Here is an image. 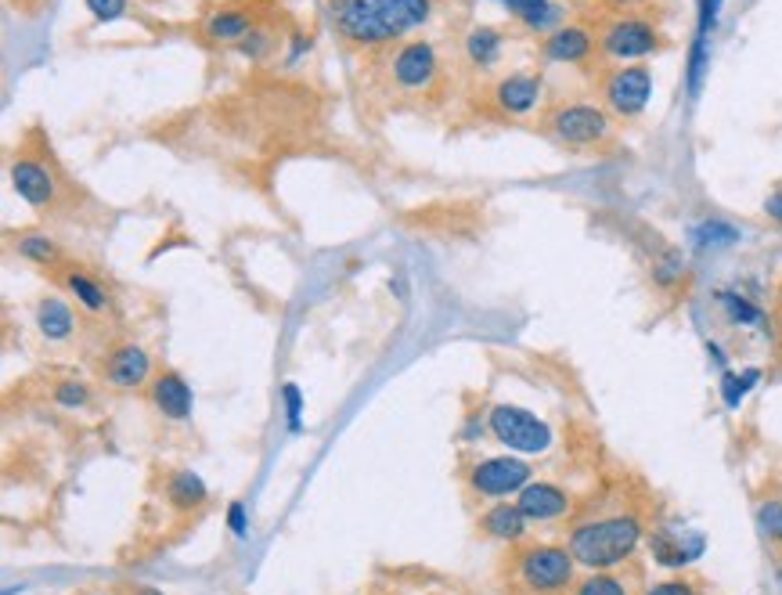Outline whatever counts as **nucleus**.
<instances>
[{
	"mask_svg": "<svg viewBox=\"0 0 782 595\" xmlns=\"http://www.w3.org/2000/svg\"><path fill=\"white\" fill-rule=\"evenodd\" d=\"M429 11V0H329L335 33L357 47H379L419 30Z\"/></svg>",
	"mask_w": 782,
	"mask_h": 595,
	"instance_id": "f257e3e1",
	"label": "nucleus"
},
{
	"mask_svg": "<svg viewBox=\"0 0 782 595\" xmlns=\"http://www.w3.org/2000/svg\"><path fill=\"white\" fill-rule=\"evenodd\" d=\"M646 538L642 516L624 509V513H603L588 516V520L573 524L566 549L573 552L577 566H588V571H617L631 560Z\"/></svg>",
	"mask_w": 782,
	"mask_h": 595,
	"instance_id": "f03ea898",
	"label": "nucleus"
},
{
	"mask_svg": "<svg viewBox=\"0 0 782 595\" xmlns=\"http://www.w3.org/2000/svg\"><path fill=\"white\" fill-rule=\"evenodd\" d=\"M577 560L566 546H527L516 552V581L530 595H563L573 588Z\"/></svg>",
	"mask_w": 782,
	"mask_h": 595,
	"instance_id": "7ed1b4c3",
	"label": "nucleus"
},
{
	"mask_svg": "<svg viewBox=\"0 0 782 595\" xmlns=\"http://www.w3.org/2000/svg\"><path fill=\"white\" fill-rule=\"evenodd\" d=\"M544 131L566 148H598L614 137V115L588 101H563L544 115Z\"/></svg>",
	"mask_w": 782,
	"mask_h": 595,
	"instance_id": "20e7f679",
	"label": "nucleus"
},
{
	"mask_svg": "<svg viewBox=\"0 0 782 595\" xmlns=\"http://www.w3.org/2000/svg\"><path fill=\"white\" fill-rule=\"evenodd\" d=\"M487 426H491L494 441L519 451V455H541V451L552 448L549 422L519 405H494L487 416Z\"/></svg>",
	"mask_w": 782,
	"mask_h": 595,
	"instance_id": "39448f33",
	"label": "nucleus"
},
{
	"mask_svg": "<svg viewBox=\"0 0 782 595\" xmlns=\"http://www.w3.org/2000/svg\"><path fill=\"white\" fill-rule=\"evenodd\" d=\"M663 47H668L663 33L649 19H638V15L614 19L603 30V36H598V51H603L606 58L620 62V66H628V62H642V58L657 55V51H663Z\"/></svg>",
	"mask_w": 782,
	"mask_h": 595,
	"instance_id": "423d86ee",
	"label": "nucleus"
},
{
	"mask_svg": "<svg viewBox=\"0 0 782 595\" xmlns=\"http://www.w3.org/2000/svg\"><path fill=\"white\" fill-rule=\"evenodd\" d=\"M603 98L609 115H620V120H635L642 115L649 98H653V69L642 66V62H628L606 76Z\"/></svg>",
	"mask_w": 782,
	"mask_h": 595,
	"instance_id": "0eeeda50",
	"label": "nucleus"
},
{
	"mask_svg": "<svg viewBox=\"0 0 782 595\" xmlns=\"http://www.w3.org/2000/svg\"><path fill=\"white\" fill-rule=\"evenodd\" d=\"M530 481H533V470L524 459H513V455H494V459L476 462L473 470H469V487L484 498L519 495Z\"/></svg>",
	"mask_w": 782,
	"mask_h": 595,
	"instance_id": "6e6552de",
	"label": "nucleus"
},
{
	"mask_svg": "<svg viewBox=\"0 0 782 595\" xmlns=\"http://www.w3.org/2000/svg\"><path fill=\"white\" fill-rule=\"evenodd\" d=\"M394 84L404 90H426L429 84L437 80L440 73V62H437V47L429 41H411L397 47L394 55Z\"/></svg>",
	"mask_w": 782,
	"mask_h": 595,
	"instance_id": "1a4fd4ad",
	"label": "nucleus"
},
{
	"mask_svg": "<svg viewBox=\"0 0 782 595\" xmlns=\"http://www.w3.org/2000/svg\"><path fill=\"white\" fill-rule=\"evenodd\" d=\"M516 502L530 524H555V520H563V516H570V509H573L570 491L559 484H549V481H530L516 495Z\"/></svg>",
	"mask_w": 782,
	"mask_h": 595,
	"instance_id": "9d476101",
	"label": "nucleus"
},
{
	"mask_svg": "<svg viewBox=\"0 0 782 595\" xmlns=\"http://www.w3.org/2000/svg\"><path fill=\"white\" fill-rule=\"evenodd\" d=\"M598 47L595 33L588 25H559L541 44V55L544 62H555V66H581V62L592 58V51Z\"/></svg>",
	"mask_w": 782,
	"mask_h": 595,
	"instance_id": "9b49d317",
	"label": "nucleus"
},
{
	"mask_svg": "<svg viewBox=\"0 0 782 595\" xmlns=\"http://www.w3.org/2000/svg\"><path fill=\"white\" fill-rule=\"evenodd\" d=\"M8 174H11V188H15L19 199H25L30 206H51L55 202L58 185H55V174H51L44 163L19 155V159H11Z\"/></svg>",
	"mask_w": 782,
	"mask_h": 595,
	"instance_id": "f8f14e48",
	"label": "nucleus"
},
{
	"mask_svg": "<svg viewBox=\"0 0 782 595\" xmlns=\"http://www.w3.org/2000/svg\"><path fill=\"white\" fill-rule=\"evenodd\" d=\"M541 95H544L541 76L508 73L505 80H498V87H494V106H498L505 115H527L541 106Z\"/></svg>",
	"mask_w": 782,
	"mask_h": 595,
	"instance_id": "ddd939ff",
	"label": "nucleus"
},
{
	"mask_svg": "<svg viewBox=\"0 0 782 595\" xmlns=\"http://www.w3.org/2000/svg\"><path fill=\"white\" fill-rule=\"evenodd\" d=\"M152 405L159 408L166 419H174V422L191 419L195 397H191V386L185 383V375H180V372H159V375H155V379H152Z\"/></svg>",
	"mask_w": 782,
	"mask_h": 595,
	"instance_id": "4468645a",
	"label": "nucleus"
},
{
	"mask_svg": "<svg viewBox=\"0 0 782 595\" xmlns=\"http://www.w3.org/2000/svg\"><path fill=\"white\" fill-rule=\"evenodd\" d=\"M148 372H152V357L145 354V346H134V343L112 351L109 361H106L109 383H115L120 390H134V386H141L148 379Z\"/></svg>",
	"mask_w": 782,
	"mask_h": 595,
	"instance_id": "2eb2a0df",
	"label": "nucleus"
},
{
	"mask_svg": "<svg viewBox=\"0 0 782 595\" xmlns=\"http://www.w3.org/2000/svg\"><path fill=\"white\" fill-rule=\"evenodd\" d=\"M649 549H653V560L660 566H689L703 552V538L700 535L689 538L685 530L678 535V530L660 527L653 530V538H649Z\"/></svg>",
	"mask_w": 782,
	"mask_h": 595,
	"instance_id": "dca6fc26",
	"label": "nucleus"
},
{
	"mask_svg": "<svg viewBox=\"0 0 782 595\" xmlns=\"http://www.w3.org/2000/svg\"><path fill=\"white\" fill-rule=\"evenodd\" d=\"M527 527L530 520L519 509V502H498L494 509L484 513V520H480V530H484L487 538L494 541H508V546H516V541L527 538Z\"/></svg>",
	"mask_w": 782,
	"mask_h": 595,
	"instance_id": "f3484780",
	"label": "nucleus"
},
{
	"mask_svg": "<svg viewBox=\"0 0 782 595\" xmlns=\"http://www.w3.org/2000/svg\"><path fill=\"white\" fill-rule=\"evenodd\" d=\"M256 30V19L245 8H220L202 22V33L217 44H242Z\"/></svg>",
	"mask_w": 782,
	"mask_h": 595,
	"instance_id": "a211bd4d",
	"label": "nucleus"
},
{
	"mask_svg": "<svg viewBox=\"0 0 782 595\" xmlns=\"http://www.w3.org/2000/svg\"><path fill=\"white\" fill-rule=\"evenodd\" d=\"M36 329L47 343H62L69 340L76 332V318H73V307L62 300V296H44L41 304H36Z\"/></svg>",
	"mask_w": 782,
	"mask_h": 595,
	"instance_id": "6ab92c4d",
	"label": "nucleus"
},
{
	"mask_svg": "<svg viewBox=\"0 0 782 595\" xmlns=\"http://www.w3.org/2000/svg\"><path fill=\"white\" fill-rule=\"evenodd\" d=\"M498 4L508 8V15L524 22L530 33H544V36L559 30V19H563V11H559L552 0H498Z\"/></svg>",
	"mask_w": 782,
	"mask_h": 595,
	"instance_id": "aec40b11",
	"label": "nucleus"
},
{
	"mask_svg": "<svg viewBox=\"0 0 782 595\" xmlns=\"http://www.w3.org/2000/svg\"><path fill=\"white\" fill-rule=\"evenodd\" d=\"M502 51H505V36L494 30V25H473V30L465 33V55L476 69L498 66Z\"/></svg>",
	"mask_w": 782,
	"mask_h": 595,
	"instance_id": "412c9836",
	"label": "nucleus"
},
{
	"mask_svg": "<svg viewBox=\"0 0 782 595\" xmlns=\"http://www.w3.org/2000/svg\"><path fill=\"white\" fill-rule=\"evenodd\" d=\"M62 282H65V289L73 293V300L80 304L84 310H90V315H101V310H109V293L106 286H98L95 278L87 275V271L80 267H65L62 271Z\"/></svg>",
	"mask_w": 782,
	"mask_h": 595,
	"instance_id": "4be33fe9",
	"label": "nucleus"
},
{
	"mask_svg": "<svg viewBox=\"0 0 782 595\" xmlns=\"http://www.w3.org/2000/svg\"><path fill=\"white\" fill-rule=\"evenodd\" d=\"M166 498H169V506L180 509V513L202 509V506H206V484H202V476L191 473V470H177V473L166 481Z\"/></svg>",
	"mask_w": 782,
	"mask_h": 595,
	"instance_id": "5701e85b",
	"label": "nucleus"
},
{
	"mask_svg": "<svg viewBox=\"0 0 782 595\" xmlns=\"http://www.w3.org/2000/svg\"><path fill=\"white\" fill-rule=\"evenodd\" d=\"M714 300L725 310V318L733 321L739 329H753V326H764V310L758 307V300H750L747 293L739 289H718L714 293Z\"/></svg>",
	"mask_w": 782,
	"mask_h": 595,
	"instance_id": "b1692460",
	"label": "nucleus"
},
{
	"mask_svg": "<svg viewBox=\"0 0 782 595\" xmlns=\"http://www.w3.org/2000/svg\"><path fill=\"white\" fill-rule=\"evenodd\" d=\"M649 278H653V286L660 293H674L685 282V256L671 250V245H663L653 256V264H649Z\"/></svg>",
	"mask_w": 782,
	"mask_h": 595,
	"instance_id": "393cba45",
	"label": "nucleus"
},
{
	"mask_svg": "<svg viewBox=\"0 0 782 595\" xmlns=\"http://www.w3.org/2000/svg\"><path fill=\"white\" fill-rule=\"evenodd\" d=\"M689 239H693L696 250H728V245H736L742 235H739L736 224L722 221V217H707V221L693 224Z\"/></svg>",
	"mask_w": 782,
	"mask_h": 595,
	"instance_id": "a878e982",
	"label": "nucleus"
},
{
	"mask_svg": "<svg viewBox=\"0 0 782 595\" xmlns=\"http://www.w3.org/2000/svg\"><path fill=\"white\" fill-rule=\"evenodd\" d=\"M15 250H19V256H25V261L36 264V267L62 264V245L51 235H41V231H25V235H19Z\"/></svg>",
	"mask_w": 782,
	"mask_h": 595,
	"instance_id": "bb28decb",
	"label": "nucleus"
},
{
	"mask_svg": "<svg viewBox=\"0 0 782 595\" xmlns=\"http://www.w3.org/2000/svg\"><path fill=\"white\" fill-rule=\"evenodd\" d=\"M573 595H635V577L617 571H592V577H584Z\"/></svg>",
	"mask_w": 782,
	"mask_h": 595,
	"instance_id": "cd10ccee",
	"label": "nucleus"
},
{
	"mask_svg": "<svg viewBox=\"0 0 782 595\" xmlns=\"http://www.w3.org/2000/svg\"><path fill=\"white\" fill-rule=\"evenodd\" d=\"M711 69V36H693V47H689V66H685V90L689 98H700L703 80H707Z\"/></svg>",
	"mask_w": 782,
	"mask_h": 595,
	"instance_id": "c85d7f7f",
	"label": "nucleus"
},
{
	"mask_svg": "<svg viewBox=\"0 0 782 595\" xmlns=\"http://www.w3.org/2000/svg\"><path fill=\"white\" fill-rule=\"evenodd\" d=\"M758 379H761V372H758V368H747V372H725V375H722V397H725V405H728V408H739V400L753 390V383H758Z\"/></svg>",
	"mask_w": 782,
	"mask_h": 595,
	"instance_id": "c756f323",
	"label": "nucleus"
},
{
	"mask_svg": "<svg viewBox=\"0 0 782 595\" xmlns=\"http://www.w3.org/2000/svg\"><path fill=\"white\" fill-rule=\"evenodd\" d=\"M758 530L768 546L782 549V498H764L758 506Z\"/></svg>",
	"mask_w": 782,
	"mask_h": 595,
	"instance_id": "7c9ffc66",
	"label": "nucleus"
},
{
	"mask_svg": "<svg viewBox=\"0 0 782 595\" xmlns=\"http://www.w3.org/2000/svg\"><path fill=\"white\" fill-rule=\"evenodd\" d=\"M55 400L62 408H84L87 400H90V390L84 383H73V379H65V383H58L55 386Z\"/></svg>",
	"mask_w": 782,
	"mask_h": 595,
	"instance_id": "2f4dec72",
	"label": "nucleus"
},
{
	"mask_svg": "<svg viewBox=\"0 0 782 595\" xmlns=\"http://www.w3.org/2000/svg\"><path fill=\"white\" fill-rule=\"evenodd\" d=\"M87 11L95 22H115L126 15V0H87Z\"/></svg>",
	"mask_w": 782,
	"mask_h": 595,
	"instance_id": "473e14b6",
	"label": "nucleus"
},
{
	"mask_svg": "<svg viewBox=\"0 0 782 595\" xmlns=\"http://www.w3.org/2000/svg\"><path fill=\"white\" fill-rule=\"evenodd\" d=\"M282 397H285V416H289V430H299V411H304V397H299V386L296 383H285L282 386Z\"/></svg>",
	"mask_w": 782,
	"mask_h": 595,
	"instance_id": "72a5a7b5",
	"label": "nucleus"
},
{
	"mask_svg": "<svg viewBox=\"0 0 782 595\" xmlns=\"http://www.w3.org/2000/svg\"><path fill=\"white\" fill-rule=\"evenodd\" d=\"M642 595H700V588L693 585V581H660V585H653V588H646Z\"/></svg>",
	"mask_w": 782,
	"mask_h": 595,
	"instance_id": "f704fd0d",
	"label": "nucleus"
},
{
	"mask_svg": "<svg viewBox=\"0 0 782 595\" xmlns=\"http://www.w3.org/2000/svg\"><path fill=\"white\" fill-rule=\"evenodd\" d=\"M228 527H231L239 538H245V530H250V516H245L242 502H231V506H228Z\"/></svg>",
	"mask_w": 782,
	"mask_h": 595,
	"instance_id": "c9c22d12",
	"label": "nucleus"
},
{
	"mask_svg": "<svg viewBox=\"0 0 782 595\" xmlns=\"http://www.w3.org/2000/svg\"><path fill=\"white\" fill-rule=\"evenodd\" d=\"M242 47V55H250V58H260V55H264V51L271 47V36L267 33H250V36H245V41L239 44Z\"/></svg>",
	"mask_w": 782,
	"mask_h": 595,
	"instance_id": "e433bc0d",
	"label": "nucleus"
},
{
	"mask_svg": "<svg viewBox=\"0 0 782 595\" xmlns=\"http://www.w3.org/2000/svg\"><path fill=\"white\" fill-rule=\"evenodd\" d=\"M761 210H764V217H768V221H772V224H779V228H782V188H775V191H768V199H764V206H761Z\"/></svg>",
	"mask_w": 782,
	"mask_h": 595,
	"instance_id": "4c0bfd02",
	"label": "nucleus"
},
{
	"mask_svg": "<svg viewBox=\"0 0 782 595\" xmlns=\"http://www.w3.org/2000/svg\"><path fill=\"white\" fill-rule=\"evenodd\" d=\"M606 4H614V8H638L642 0H606Z\"/></svg>",
	"mask_w": 782,
	"mask_h": 595,
	"instance_id": "58836bf2",
	"label": "nucleus"
},
{
	"mask_svg": "<svg viewBox=\"0 0 782 595\" xmlns=\"http://www.w3.org/2000/svg\"><path fill=\"white\" fill-rule=\"evenodd\" d=\"M137 595H163V592H155V588H137Z\"/></svg>",
	"mask_w": 782,
	"mask_h": 595,
	"instance_id": "ea45409f",
	"label": "nucleus"
}]
</instances>
